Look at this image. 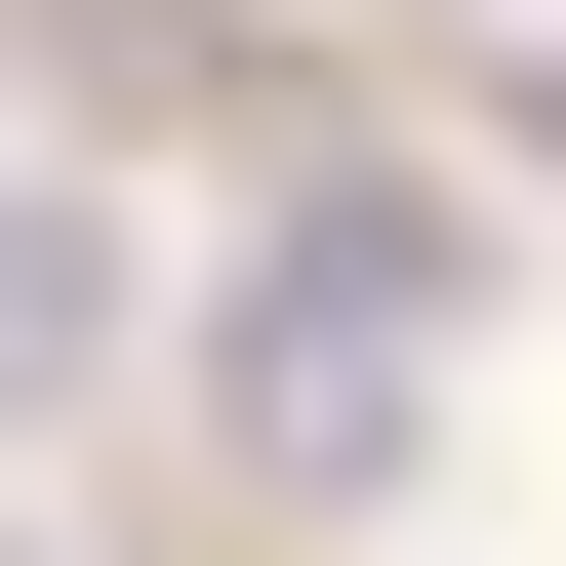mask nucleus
<instances>
[{"label": "nucleus", "instance_id": "nucleus-1", "mask_svg": "<svg viewBox=\"0 0 566 566\" xmlns=\"http://www.w3.org/2000/svg\"><path fill=\"white\" fill-rule=\"evenodd\" d=\"M202 446H243L283 526H405V446H446V202H405V163L283 122V243L202 283Z\"/></svg>", "mask_w": 566, "mask_h": 566}, {"label": "nucleus", "instance_id": "nucleus-2", "mask_svg": "<svg viewBox=\"0 0 566 566\" xmlns=\"http://www.w3.org/2000/svg\"><path fill=\"white\" fill-rule=\"evenodd\" d=\"M41 365H122V243H82L41 163H0V405H41Z\"/></svg>", "mask_w": 566, "mask_h": 566}, {"label": "nucleus", "instance_id": "nucleus-3", "mask_svg": "<svg viewBox=\"0 0 566 566\" xmlns=\"http://www.w3.org/2000/svg\"><path fill=\"white\" fill-rule=\"evenodd\" d=\"M526 163H566V41H526Z\"/></svg>", "mask_w": 566, "mask_h": 566}, {"label": "nucleus", "instance_id": "nucleus-4", "mask_svg": "<svg viewBox=\"0 0 566 566\" xmlns=\"http://www.w3.org/2000/svg\"><path fill=\"white\" fill-rule=\"evenodd\" d=\"M0 566H41V526H0Z\"/></svg>", "mask_w": 566, "mask_h": 566}]
</instances>
